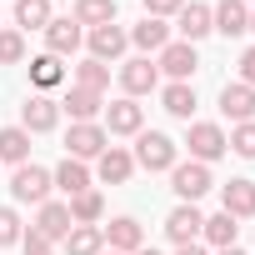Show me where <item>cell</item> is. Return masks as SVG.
Wrapping results in <instances>:
<instances>
[{"label":"cell","mask_w":255,"mask_h":255,"mask_svg":"<svg viewBox=\"0 0 255 255\" xmlns=\"http://www.w3.org/2000/svg\"><path fill=\"white\" fill-rule=\"evenodd\" d=\"M210 185H215V175H210V165H200V160H180V165L170 170V190H175L180 205H195Z\"/></svg>","instance_id":"4"},{"label":"cell","mask_w":255,"mask_h":255,"mask_svg":"<svg viewBox=\"0 0 255 255\" xmlns=\"http://www.w3.org/2000/svg\"><path fill=\"white\" fill-rule=\"evenodd\" d=\"M50 180H55V190H60L65 200L95 185V175H90V165H85V160H70V155H65V160H60V165L50 170Z\"/></svg>","instance_id":"21"},{"label":"cell","mask_w":255,"mask_h":255,"mask_svg":"<svg viewBox=\"0 0 255 255\" xmlns=\"http://www.w3.org/2000/svg\"><path fill=\"white\" fill-rule=\"evenodd\" d=\"M30 85H35V95L60 90V85H65V65H60L55 55H35V60H30Z\"/></svg>","instance_id":"25"},{"label":"cell","mask_w":255,"mask_h":255,"mask_svg":"<svg viewBox=\"0 0 255 255\" xmlns=\"http://www.w3.org/2000/svg\"><path fill=\"white\" fill-rule=\"evenodd\" d=\"M185 150H190V160H200V165H215L220 155H230L225 130H220L215 120H190V130H185Z\"/></svg>","instance_id":"2"},{"label":"cell","mask_w":255,"mask_h":255,"mask_svg":"<svg viewBox=\"0 0 255 255\" xmlns=\"http://www.w3.org/2000/svg\"><path fill=\"white\" fill-rule=\"evenodd\" d=\"M140 5H145V15L170 20V15H180V5H185V0H140Z\"/></svg>","instance_id":"35"},{"label":"cell","mask_w":255,"mask_h":255,"mask_svg":"<svg viewBox=\"0 0 255 255\" xmlns=\"http://www.w3.org/2000/svg\"><path fill=\"white\" fill-rule=\"evenodd\" d=\"M55 20V10H50V0H15V30L25 35V30H45Z\"/></svg>","instance_id":"28"},{"label":"cell","mask_w":255,"mask_h":255,"mask_svg":"<svg viewBox=\"0 0 255 255\" xmlns=\"http://www.w3.org/2000/svg\"><path fill=\"white\" fill-rule=\"evenodd\" d=\"M215 255H245V250H240V245H230V250H215Z\"/></svg>","instance_id":"40"},{"label":"cell","mask_w":255,"mask_h":255,"mask_svg":"<svg viewBox=\"0 0 255 255\" xmlns=\"http://www.w3.org/2000/svg\"><path fill=\"white\" fill-rule=\"evenodd\" d=\"M60 115H70V125L100 120V115H105V95H100V90H85V85H70V90L60 95Z\"/></svg>","instance_id":"14"},{"label":"cell","mask_w":255,"mask_h":255,"mask_svg":"<svg viewBox=\"0 0 255 255\" xmlns=\"http://www.w3.org/2000/svg\"><path fill=\"white\" fill-rule=\"evenodd\" d=\"M65 205H70V220H75V225H100V215H105V195H100L95 185L80 190V195H70Z\"/></svg>","instance_id":"27"},{"label":"cell","mask_w":255,"mask_h":255,"mask_svg":"<svg viewBox=\"0 0 255 255\" xmlns=\"http://www.w3.org/2000/svg\"><path fill=\"white\" fill-rule=\"evenodd\" d=\"M70 20L80 30H95V25H115V0H75Z\"/></svg>","instance_id":"26"},{"label":"cell","mask_w":255,"mask_h":255,"mask_svg":"<svg viewBox=\"0 0 255 255\" xmlns=\"http://www.w3.org/2000/svg\"><path fill=\"white\" fill-rule=\"evenodd\" d=\"M105 145H110V135H105L100 120H80V125H70V135H65V155H70V160H85V165H90Z\"/></svg>","instance_id":"6"},{"label":"cell","mask_w":255,"mask_h":255,"mask_svg":"<svg viewBox=\"0 0 255 255\" xmlns=\"http://www.w3.org/2000/svg\"><path fill=\"white\" fill-rule=\"evenodd\" d=\"M85 45H90V60L115 65L125 50H130V35H125V25H95V30H85Z\"/></svg>","instance_id":"9"},{"label":"cell","mask_w":255,"mask_h":255,"mask_svg":"<svg viewBox=\"0 0 255 255\" xmlns=\"http://www.w3.org/2000/svg\"><path fill=\"white\" fill-rule=\"evenodd\" d=\"M55 125H60V100H50V95H25V105H20V130L50 135Z\"/></svg>","instance_id":"11"},{"label":"cell","mask_w":255,"mask_h":255,"mask_svg":"<svg viewBox=\"0 0 255 255\" xmlns=\"http://www.w3.org/2000/svg\"><path fill=\"white\" fill-rule=\"evenodd\" d=\"M100 235H105V250H115V255H135L145 245V225L135 215H115L110 225H100Z\"/></svg>","instance_id":"10"},{"label":"cell","mask_w":255,"mask_h":255,"mask_svg":"<svg viewBox=\"0 0 255 255\" xmlns=\"http://www.w3.org/2000/svg\"><path fill=\"white\" fill-rule=\"evenodd\" d=\"M60 245H65V255H100L105 235H100V225H70V235Z\"/></svg>","instance_id":"29"},{"label":"cell","mask_w":255,"mask_h":255,"mask_svg":"<svg viewBox=\"0 0 255 255\" xmlns=\"http://www.w3.org/2000/svg\"><path fill=\"white\" fill-rule=\"evenodd\" d=\"M225 145L240 155V160H255V120H240L235 125V130L225 135Z\"/></svg>","instance_id":"32"},{"label":"cell","mask_w":255,"mask_h":255,"mask_svg":"<svg viewBox=\"0 0 255 255\" xmlns=\"http://www.w3.org/2000/svg\"><path fill=\"white\" fill-rule=\"evenodd\" d=\"M155 70L170 75V80H195V70H200V50H195L190 40H170V45L155 55Z\"/></svg>","instance_id":"7"},{"label":"cell","mask_w":255,"mask_h":255,"mask_svg":"<svg viewBox=\"0 0 255 255\" xmlns=\"http://www.w3.org/2000/svg\"><path fill=\"white\" fill-rule=\"evenodd\" d=\"M135 255H160V250H155V245H140V250H135Z\"/></svg>","instance_id":"39"},{"label":"cell","mask_w":255,"mask_h":255,"mask_svg":"<svg viewBox=\"0 0 255 255\" xmlns=\"http://www.w3.org/2000/svg\"><path fill=\"white\" fill-rule=\"evenodd\" d=\"M125 35H130V45H135L140 55H160V50L170 45V25L155 20V15H140V25H130Z\"/></svg>","instance_id":"19"},{"label":"cell","mask_w":255,"mask_h":255,"mask_svg":"<svg viewBox=\"0 0 255 255\" xmlns=\"http://www.w3.org/2000/svg\"><path fill=\"white\" fill-rule=\"evenodd\" d=\"M130 155H135V170H150V175H170L180 165V145L165 130H140Z\"/></svg>","instance_id":"1"},{"label":"cell","mask_w":255,"mask_h":255,"mask_svg":"<svg viewBox=\"0 0 255 255\" xmlns=\"http://www.w3.org/2000/svg\"><path fill=\"white\" fill-rule=\"evenodd\" d=\"M100 255H115V250H100Z\"/></svg>","instance_id":"42"},{"label":"cell","mask_w":255,"mask_h":255,"mask_svg":"<svg viewBox=\"0 0 255 255\" xmlns=\"http://www.w3.org/2000/svg\"><path fill=\"white\" fill-rule=\"evenodd\" d=\"M250 30H255V5H250Z\"/></svg>","instance_id":"41"},{"label":"cell","mask_w":255,"mask_h":255,"mask_svg":"<svg viewBox=\"0 0 255 255\" xmlns=\"http://www.w3.org/2000/svg\"><path fill=\"white\" fill-rule=\"evenodd\" d=\"M145 130V105L130 100V95H120L105 105V135H140Z\"/></svg>","instance_id":"8"},{"label":"cell","mask_w":255,"mask_h":255,"mask_svg":"<svg viewBox=\"0 0 255 255\" xmlns=\"http://www.w3.org/2000/svg\"><path fill=\"white\" fill-rule=\"evenodd\" d=\"M210 30L225 35V40L245 35L250 30V5H245V0H220V5H210Z\"/></svg>","instance_id":"15"},{"label":"cell","mask_w":255,"mask_h":255,"mask_svg":"<svg viewBox=\"0 0 255 255\" xmlns=\"http://www.w3.org/2000/svg\"><path fill=\"white\" fill-rule=\"evenodd\" d=\"M0 160H5V165H25L30 160V130L5 125V130H0Z\"/></svg>","instance_id":"30"},{"label":"cell","mask_w":255,"mask_h":255,"mask_svg":"<svg viewBox=\"0 0 255 255\" xmlns=\"http://www.w3.org/2000/svg\"><path fill=\"white\" fill-rule=\"evenodd\" d=\"M50 190H55V180H50L45 165H30V160L15 165V175H10V200H20V205H45Z\"/></svg>","instance_id":"3"},{"label":"cell","mask_w":255,"mask_h":255,"mask_svg":"<svg viewBox=\"0 0 255 255\" xmlns=\"http://www.w3.org/2000/svg\"><path fill=\"white\" fill-rule=\"evenodd\" d=\"M245 5H255V0H245Z\"/></svg>","instance_id":"43"},{"label":"cell","mask_w":255,"mask_h":255,"mask_svg":"<svg viewBox=\"0 0 255 255\" xmlns=\"http://www.w3.org/2000/svg\"><path fill=\"white\" fill-rule=\"evenodd\" d=\"M175 30H180V40H205L210 35V5H200V0H190V5H180V15H175Z\"/></svg>","instance_id":"24"},{"label":"cell","mask_w":255,"mask_h":255,"mask_svg":"<svg viewBox=\"0 0 255 255\" xmlns=\"http://www.w3.org/2000/svg\"><path fill=\"white\" fill-rule=\"evenodd\" d=\"M220 115L225 120H255V90L250 85H240V80H225L220 85Z\"/></svg>","instance_id":"20"},{"label":"cell","mask_w":255,"mask_h":255,"mask_svg":"<svg viewBox=\"0 0 255 255\" xmlns=\"http://www.w3.org/2000/svg\"><path fill=\"white\" fill-rule=\"evenodd\" d=\"M200 240H205L210 250H230V245L240 240V220H230L225 210H215V215H205V225H200Z\"/></svg>","instance_id":"23"},{"label":"cell","mask_w":255,"mask_h":255,"mask_svg":"<svg viewBox=\"0 0 255 255\" xmlns=\"http://www.w3.org/2000/svg\"><path fill=\"white\" fill-rule=\"evenodd\" d=\"M40 35H45V55H55V60H65V55H75V50L85 45V30H80L70 15H55Z\"/></svg>","instance_id":"13"},{"label":"cell","mask_w":255,"mask_h":255,"mask_svg":"<svg viewBox=\"0 0 255 255\" xmlns=\"http://www.w3.org/2000/svg\"><path fill=\"white\" fill-rule=\"evenodd\" d=\"M160 105H165V115H175V120H185L190 125V115H195V85L190 80H170V85H160Z\"/></svg>","instance_id":"22"},{"label":"cell","mask_w":255,"mask_h":255,"mask_svg":"<svg viewBox=\"0 0 255 255\" xmlns=\"http://www.w3.org/2000/svg\"><path fill=\"white\" fill-rule=\"evenodd\" d=\"M220 210H225L230 220H250V215H255V180H245V175L225 180V185H220Z\"/></svg>","instance_id":"17"},{"label":"cell","mask_w":255,"mask_h":255,"mask_svg":"<svg viewBox=\"0 0 255 255\" xmlns=\"http://www.w3.org/2000/svg\"><path fill=\"white\" fill-rule=\"evenodd\" d=\"M20 215H15V205H0V245H20Z\"/></svg>","instance_id":"34"},{"label":"cell","mask_w":255,"mask_h":255,"mask_svg":"<svg viewBox=\"0 0 255 255\" xmlns=\"http://www.w3.org/2000/svg\"><path fill=\"white\" fill-rule=\"evenodd\" d=\"M100 185H125L135 175V155L125 150V145H105L100 155H95V170H90Z\"/></svg>","instance_id":"12"},{"label":"cell","mask_w":255,"mask_h":255,"mask_svg":"<svg viewBox=\"0 0 255 255\" xmlns=\"http://www.w3.org/2000/svg\"><path fill=\"white\" fill-rule=\"evenodd\" d=\"M175 255H210V250H205V245L195 240V245H175Z\"/></svg>","instance_id":"38"},{"label":"cell","mask_w":255,"mask_h":255,"mask_svg":"<svg viewBox=\"0 0 255 255\" xmlns=\"http://www.w3.org/2000/svg\"><path fill=\"white\" fill-rule=\"evenodd\" d=\"M20 250H25V255H55V245H50L45 235H35V230L20 235Z\"/></svg>","instance_id":"36"},{"label":"cell","mask_w":255,"mask_h":255,"mask_svg":"<svg viewBox=\"0 0 255 255\" xmlns=\"http://www.w3.org/2000/svg\"><path fill=\"white\" fill-rule=\"evenodd\" d=\"M75 85H85V90H100V95H105V90H110V65H100V60H90V55H85V60L75 65Z\"/></svg>","instance_id":"31"},{"label":"cell","mask_w":255,"mask_h":255,"mask_svg":"<svg viewBox=\"0 0 255 255\" xmlns=\"http://www.w3.org/2000/svg\"><path fill=\"white\" fill-rule=\"evenodd\" d=\"M70 225H75V220H70V205H65V200H45V205H35V225H30V230H35V235H45L50 245H55V240H65V235H70Z\"/></svg>","instance_id":"16"},{"label":"cell","mask_w":255,"mask_h":255,"mask_svg":"<svg viewBox=\"0 0 255 255\" xmlns=\"http://www.w3.org/2000/svg\"><path fill=\"white\" fill-rule=\"evenodd\" d=\"M240 85H250V90H255V45H245V50H240Z\"/></svg>","instance_id":"37"},{"label":"cell","mask_w":255,"mask_h":255,"mask_svg":"<svg viewBox=\"0 0 255 255\" xmlns=\"http://www.w3.org/2000/svg\"><path fill=\"white\" fill-rule=\"evenodd\" d=\"M200 225H205V215H200L195 205H175V210L165 215V240H170V245H195V240H200Z\"/></svg>","instance_id":"18"},{"label":"cell","mask_w":255,"mask_h":255,"mask_svg":"<svg viewBox=\"0 0 255 255\" xmlns=\"http://www.w3.org/2000/svg\"><path fill=\"white\" fill-rule=\"evenodd\" d=\"M115 75H120V90L130 95V100H140V95L160 90V70H155V60H150V55H130Z\"/></svg>","instance_id":"5"},{"label":"cell","mask_w":255,"mask_h":255,"mask_svg":"<svg viewBox=\"0 0 255 255\" xmlns=\"http://www.w3.org/2000/svg\"><path fill=\"white\" fill-rule=\"evenodd\" d=\"M25 60V35L20 30H0V65H20Z\"/></svg>","instance_id":"33"}]
</instances>
